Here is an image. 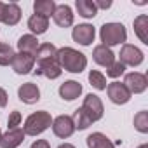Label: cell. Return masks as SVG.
Instances as JSON below:
<instances>
[{
  "label": "cell",
  "instance_id": "9a60e30c",
  "mask_svg": "<svg viewBox=\"0 0 148 148\" xmlns=\"http://www.w3.org/2000/svg\"><path fill=\"white\" fill-rule=\"evenodd\" d=\"M61 66H59V63H58V59H54V61H44V63H38V68L35 70V73H38V75H44V77H47V79H51V80H54V79H58L59 75H61Z\"/></svg>",
  "mask_w": 148,
  "mask_h": 148
},
{
  "label": "cell",
  "instance_id": "836d02e7",
  "mask_svg": "<svg viewBox=\"0 0 148 148\" xmlns=\"http://www.w3.org/2000/svg\"><path fill=\"white\" fill-rule=\"evenodd\" d=\"M4 9H5V4L0 2V21H2V18H4Z\"/></svg>",
  "mask_w": 148,
  "mask_h": 148
},
{
  "label": "cell",
  "instance_id": "52a82bcc",
  "mask_svg": "<svg viewBox=\"0 0 148 148\" xmlns=\"http://www.w3.org/2000/svg\"><path fill=\"white\" fill-rule=\"evenodd\" d=\"M12 70L19 75H26L33 70V64H35V56L33 54H26V52H18L14 54V59H12Z\"/></svg>",
  "mask_w": 148,
  "mask_h": 148
},
{
  "label": "cell",
  "instance_id": "7402d4cb",
  "mask_svg": "<svg viewBox=\"0 0 148 148\" xmlns=\"http://www.w3.org/2000/svg\"><path fill=\"white\" fill-rule=\"evenodd\" d=\"M75 7L79 11V14L86 19H91L98 14V9L94 5V0H77L75 2Z\"/></svg>",
  "mask_w": 148,
  "mask_h": 148
},
{
  "label": "cell",
  "instance_id": "4fadbf2b",
  "mask_svg": "<svg viewBox=\"0 0 148 148\" xmlns=\"http://www.w3.org/2000/svg\"><path fill=\"white\" fill-rule=\"evenodd\" d=\"M18 96H19V99H21L23 103L33 105V103H37V101L40 99V89H38L35 84L26 82V84H23V86L18 89Z\"/></svg>",
  "mask_w": 148,
  "mask_h": 148
},
{
  "label": "cell",
  "instance_id": "8992f818",
  "mask_svg": "<svg viewBox=\"0 0 148 148\" xmlns=\"http://www.w3.org/2000/svg\"><path fill=\"white\" fill-rule=\"evenodd\" d=\"M120 63L125 66V64H129V66H139L141 63H143V52L136 47V45H131V44H125V45H122V49H120Z\"/></svg>",
  "mask_w": 148,
  "mask_h": 148
},
{
  "label": "cell",
  "instance_id": "603a6c76",
  "mask_svg": "<svg viewBox=\"0 0 148 148\" xmlns=\"http://www.w3.org/2000/svg\"><path fill=\"white\" fill-rule=\"evenodd\" d=\"M87 146L89 148H115V145L103 132H92L87 138Z\"/></svg>",
  "mask_w": 148,
  "mask_h": 148
},
{
  "label": "cell",
  "instance_id": "484cf974",
  "mask_svg": "<svg viewBox=\"0 0 148 148\" xmlns=\"http://www.w3.org/2000/svg\"><path fill=\"white\" fill-rule=\"evenodd\" d=\"M89 82H91V86H92L94 89H98V91H105V89H106V77L103 75L101 71H98V70H92V71L89 73Z\"/></svg>",
  "mask_w": 148,
  "mask_h": 148
},
{
  "label": "cell",
  "instance_id": "d6986e66",
  "mask_svg": "<svg viewBox=\"0 0 148 148\" xmlns=\"http://www.w3.org/2000/svg\"><path fill=\"white\" fill-rule=\"evenodd\" d=\"M54 9H56V2L54 0H35L33 2V11L37 16H42V18H51L54 14Z\"/></svg>",
  "mask_w": 148,
  "mask_h": 148
},
{
  "label": "cell",
  "instance_id": "ac0fdd59",
  "mask_svg": "<svg viewBox=\"0 0 148 148\" xmlns=\"http://www.w3.org/2000/svg\"><path fill=\"white\" fill-rule=\"evenodd\" d=\"M58 59V49L52 44H42L38 45L37 52H35V61L37 63H44V61H54Z\"/></svg>",
  "mask_w": 148,
  "mask_h": 148
},
{
  "label": "cell",
  "instance_id": "5bb4252c",
  "mask_svg": "<svg viewBox=\"0 0 148 148\" xmlns=\"http://www.w3.org/2000/svg\"><path fill=\"white\" fill-rule=\"evenodd\" d=\"M82 94V86L75 80H66L64 84L59 86V96L66 101H73Z\"/></svg>",
  "mask_w": 148,
  "mask_h": 148
},
{
  "label": "cell",
  "instance_id": "ffe728a7",
  "mask_svg": "<svg viewBox=\"0 0 148 148\" xmlns=\"http://www.w3.org/2000/svg\"><path fill=\"white\" fill-rule=\"evenodd\" d=\"M18 49L19 52H26V54H33L37 52L38 49V40L35 35H23L19 40H18Z\"/></svg>",
  "mask_w": 148,
  "mask_h": 148
},
{
  "label": "cell",
  "instance_id": "44dd1931",
  "mask_svg": "<svg viewBox=\"0 0 148 148\" xmlns=\"http://www.w3.org/2000/svg\"><path fill=\"white\" fill-rule=\"evenodd\" d=\"M134 33L139 37L143 44H148V16L146 14H139L134 19Z\"/></svg>",
  "mask_w": 148,
  "mask_h": 148
},
{
  "label": "cell",
  "instance_id": "3957f363",
  "mask_svg": "<svg viewBox=\"0 0 148 148\" xmlns=\"http://www.w3.org/2000/svg\"><path fill=\"white\" fill-rule=\"evenodd\" d=\"M52 124V119H51V113L49 112H35L32 113L25 125H23V131H25V136H37V134H42L45 129H49Z\"/></svg>",
  "mask_w": 148,
  "mask_h": 148
},
{
  "label": "cell",
  "instance_id": "6da1fadb",
  "mask_svg": "<svg viewBox=\"0 0 148 148\" xmlns=\"http://www.w3.org/2000/svg\"><path fill=\"white\" fill-rule=\"evenodd\" d=\"M58 63L61 70L64 68L70 73H80L87 66V58L71 47H61L58 49Z\"/></svg>",
  "mask_w": 148,
  "mask_h": 148
},
{
  "label": "cell",
  "instance_id": "e0dca14e",
  "mask_svg": "<svg viewBox=\"0 0 148 148\" xmlns=\"http://www.w3.org/2000/svg\"><path fill=\"white\" fill-rule=\"evenodd\" d=\"M21 19V7L18 4H5V9H4V18H2V23H5L7 26H14L18 25Z\"/></svg>",
  "mask_w": 148,
  "mask_h": 148
},
{
  "label": "cell",
  "instance_id": "8fae6325",
  "mask_svg": "<svg viewBox=\"0 0 148 148\" xmlns=\"http://www.w3.org/2000/svg\"><path fill=\"white\" fill-rule=\"evenodd\" d=\"M52 18H54V23L61 28H68V26L73 25V12H71L70 5H66V4L56 5Z\"/></svg>",
  "mask_w": 148,
  "mask_h": 148
},
{
  "label": "cell",
  "instance_id": "d590c367",
  "mask_svg": "<svg viewBox=\"0 0 148 148\" xmlns=\"http://www.w3.org/2000/svg\"><path fill=\"white\" fill-rule=\"evenodd\" d=\"M138 148H148V145H141V146H138Z\"/></svg>",
  "mask_w": 148,
  "mask_h": 148
},
{
  "label": "cell",
  "instance_id": "5b68a950",
  "mask_svg": "<svg viewBox=\"0 0 148 148\" xmlns=\"http://www.w3.org/2000/svg\"><path fill=\"white\" fill-rule=\"evenodd\" d=\"M122 84L127 87V91H129L131 94H141V92H145L146 87H148L146 75H143V73H138V71L127 73Z\"/></svg>",
  "mask_w": 148,
  "mask_h": 148
},
{
  "label": "cell",
  "instance_id": "e575fe53",
  "mask_svg": "<svg viewBox=\"0 0 148 148\" xmlns=\"http://www.w3.org/2000/svg\"><path fill=\"white\" fill-rule=\"evenodd\" d=\"M58 148H75L73 145H70V143H63V145H59Z\"/></svg>",
  "mask_w": 148,
  "mask_h": 148
},
{
  "label": "cell",
  "instance_id": "f1b7e54d",
  "mask_svg": "<svg viewBox=\"0 0 148 148\" xmlns=\"http://www.w3.org/2000/svg\"><path fill=\"white\" fill-rule=\"evenodd\" d=\"M125 71V66L120 63V61H115L112 66H108L106 68V75L108 77H112V79H117V77H120L122 73Z\"/></svg>",
  "mask_w": 148,
  "mask_h": 148
},
{
  "label": "cell",
  "instance_id": "4316f807",
  "mask_svg": "<svg viewBox=\"0 0 148 148\" xmlns=\"http://www.w3.org/2000/svg\"><path fill=\"white\" fill-rule=\"evenodd\" d=\"M14 49L9 45V44H2L0 42V66H7L12 63L14 59Z\"/></svg>",
  "mask_w": 148,
  "mask_h": 148
},
{
  "label": "cell",
  "instance_id": "277c9868",
  "mask_svg": "<svg viewBox=\"0 0 148 148\" xmlns=\"http://www.w3.org/2000/svg\"><path fill=\"white\" fill-rule=\"evenodd\" d=\"M82 112L89 117L91 122H96L103 117L105 113V108H103V103L101 99L96 96V94H87L84 98V103H82Z\"/></svg>",
  "mask_w": 148,
  "mask_h": 148
},
{
  "label": "cell",
  "instance_id": "9c48e42d",
  "mask_svg": "<svg viewBox=\"0 0 148 148\" xmlns=\"http://www.w3.org/2000/svg\"><path fill=\"white\" fill-rule=\"evenodd\" d=\"M106 92H108V98L112 99V103L115 105H125L129 99H131V92L127 91V87L120 82H112L106 86Z\"/></svg>",
  "mask_w": 148,
  "mask_h": 148
},
{
  "label": "cell",
  "instance_id": "f546056e",
  "mask_svg": "<svg viewBox=\"0 0 148 148\" xmlns=\"http://www.w3.org/2000/svg\"><path fill=\"white\" fill-rule=\"evenodd\" d=\"M19 122H21V113H19V112H12V113L9 115V120H7L9 131H11V129H16V127L19 125Z\"/></svg>",
  "mask_w": 148,
  "mask_h": 148
},
{
  "label": "cell",
  "instance_id": "83f0119b",
  "mask_svg": "<svg viewBox=\"0 0 148 148\" xmlns=\"http://www.w3.org/2000/svg\"><path fill=\"white\" fill-rule=\"evenodd\" d=\"M134 127L143 134L148 132V112H138L134 115Z\"/></svg>",
  "mask_w": 148,
  "mask_h": 148
},
{
  "label": "cell",
  "instance_id": "d4e9b609",
  "mask_svg": "<svg viewBox=\"0 0 148 148\" xmlns=\"http://www.w3.org/2000/svg\"><path fill=\"white\" fill-rule=\"evenodd\" d=\"M71 122H73V127L75 129H79V131H84V129H87L92 122L89 120V117L82 112V108H77L75 112H73V115H71Z\"/></svg>",
  "mask_w": 148,
  "mask_h": 148
},
{
  "label": "cell",
  "instance_id": "7c38bea8",
  "mask_svg": "<svg viewBox=\"0 0 148 148\" xmlns=\"http://www.w3.org/2000/svg\"><path fill=\"white\" fill-rule=\"evenodd\" d=\"M25 139V131L23 129H11L0 138V148H18Z\"/></svg>",
  "mask_w": 148,
  "mask_h": 148
},
{
  "label": "cell",
  "instance_id": "cb8c5ba5",
  "mask_svg": "<svg viewBox=\"0 0 148 148\" xmlns=\"http://www.w3.org/2000/svg\"><path fill=\"white\" fill-rule=\"evenodd\" d=\"M28 28H30L33 33L42 35V33H45V32H47V28H49V19H47V18H42V16H37V14H33V16L28 19Z\"/></svg>",
  "mask_w": 148,
  "mask_h": 148
},
{
  "label": "cell",
  "instance_id": "ba28073f",
  "mask_svg": "<svg viewBox=\"0 0 148 148\" xmlns=\"http://www.w3.org/2000/svg\"><path fill=\"white\" fill-rule=\"evenodd\" d=\"M71 37H73V40H75L77 44H80V45H91L94 42L96 30L92 28V25L84 23V25H79V26L73 28Z\"/></svg>",
  "mask_w": 148,
  "mask_h": 148
},
{
  "label": "cell",
  "instance_id": "1f68e13d",
  "mask_svg": "<svg viewBox=\"0 0 148 148\" xmlns=\"http://www.w3.org/2000/svg\"><path fill=\"white\" fill-rule=\"evenodd\" d=\"M32 148H51V145H49V141H45V139H37V141L32 145Z\"/></svg>",
  "mask_w": 148,
  "mask_h": 148
},
{
  "label": "cell",
  "instance_id": "4dcf8cb0",
  "mask_svg": "<svg viewBox=\"0 0 148 148\" xmlns=\"http://www.w3.org/2000/svg\"><path fill=\"white\" fill-rule=\"evenodd\" d=\"M94 5H96V9H110L112 2L110 0H94Z\"/></svg>",
  "mask_w": 148,
  "mask_h": 148
},
{
  "label": "cell",
  "instance_id": "2e32d148",
  "mask_svg": "<svg viewBox=\"0 0 148 148\" xmlns=\"http://www.w3.org/2000/svg\"><path fill=\"white\" fill-rule=\"evenodd\" d=\"M92 58L98 64L106 66V68L115 63V54L112 52L110 47H105V45H96L94 51H92Z\"/></svg>",
  "mask_w": 148,
  "mask_h": 148
},
{
  "label": "cell",
  "instance_id": "d6a6232c",
  "mask_svg": "<svg viewBox=\"0 0 148 148\" xmlns=\"http://www.w3.org/2000/svg\"><path fill=\"white\" fill-rule=\"evenodd\" d=\"M5 105H7V92L0 87V108H4Z\"/></svg>",
  "mask_w": 148,
  "mask_h": 148
},
{
  "label": "cell",
  "instance_id": "30bf717a",
  "mask_svg": "<svg viewBox=\"0 0 148 148\" xmlns=\"http://www.w3.org/2000/svg\"><path fill=\"white\" fill-rule=\"evenodd\" d=\"M52 132L58 136V138H70L73 134V131H75V127H73V122H71V117L68 115H59L58 119L52 120Z\"/></svg>",
  "mask_w": 148,
  "mask_h": 148
},
{
  "label": "cell",
  "instance_id": "8d00e7d4",
  "mask_svg": "<svg viewBox=\"0 0 148 148\" xmlns=\"http://www.w3.org/2000/svg\"><path fill=\"white\" fill-rule=\"evenodd\" d=\"M0 138H2V131H0Z\"/></svg>",
  "mask_w": 148,
  "mask_h": 148
},
{
  "label": "cell",
  "instance_id": "7a4b0ae2",
  "mask_svg": "<svg viewBox=\"0 0 148 148\" xmlns=\"http://www.w3.org/2000/svg\"><path fill=\"white\" fill-rule=\"evenodd\" d=\"M101 37V45L110 47V45H119L127 40V32L122 23H105L99 30Z\"/></svg>",
  "mask_w": 148,
  "mask_h": 148
}]
</instances>
